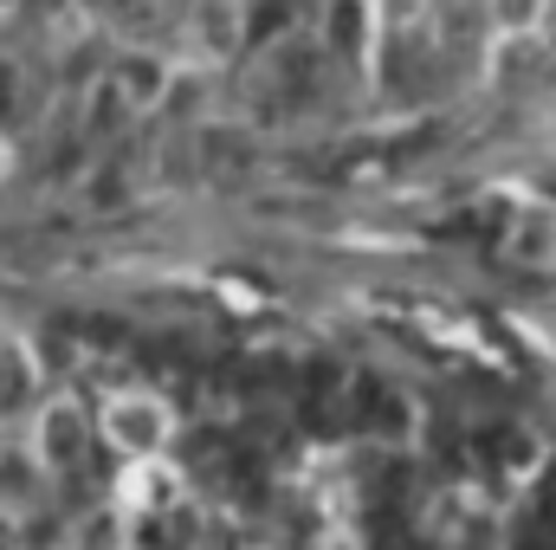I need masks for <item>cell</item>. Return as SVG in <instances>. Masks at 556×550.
Segmentation results:
<instances>
[{"label": "cell", "instance_id": "1", "mask_svg": "<svg viewBox=\"0 0 556 550\" xmlns=\"http://www.w3.org/2000/svg\"><path fill=\"white\" fill-rule=\"evenodd\" d=\"M104 427H111V440H124V447H137V453H149L155 440H162V409L149 402V396H117L111 402V414H104Z\"/></svg>", "mask_w": 556, "mask_h": 550}, {"label": "cell", "instance_id": "2", "mask_svg": "<svg viewBox=\"0 0 556 550\" xmlns=\"http://www.w3.org/2000/svg\"><path fill=\"white\" fill-rule=\"evenodd\" d=\"M78 440H85V421H78L72 402H52V409L39 414V460H46V466L78 460Z\"/></svg>", "mask_w": 556, "mask_h": 550}, {"label": "cell", "instance_id": "3", "mask_svg": "<svg viewBox=\"0 0 556 550\" xmlns=\"http://www.w3.org/2000/svg\"><path fill=\"white\" fill-rule=\"evenodd\" d=\"M0 168H7V149H0Z\"/></svg>", "mask_w": 556, "mask_h": 550}]
</instances>
